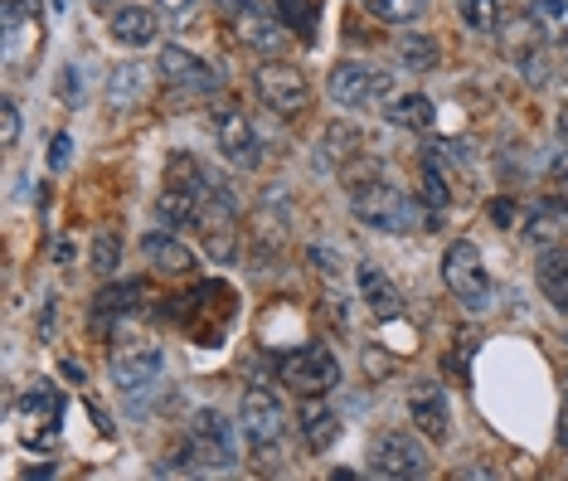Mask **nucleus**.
<instances>
[{
    "instance_id": "nucleus-1",
    "label": "nucleus",
    "mask_w": 568,
    "mask_h": 481,
    "mask_svg": "<svg viewBox=\"0 0 568 481\" xmlns=\"http://www.w3.org/2000/svg\"><path fill=\"white\" fill-rule=\"evenodd\" d=\"M350 209H355V219H360V224L379 229V233H409L413 219H418V209L409 205V195L393 190V185L379 180V176H369V180L355 185V190H350Z\"/></svg>"
},
{
    "instance_id": "nucleus-2",
    "label": "nucleus",
    "mask_w": 568,
    "mask_h": 481,
    "mask_svg": "<svg viewBox=\"0 0 568 481\" xmlns=\"http://www.w3.org/2000/svg\"><path fill=\"white\" fill-rule=\"evenodd\" d=\"M442 282L452 287V297H462V306L472 312H486L491 306V273L481 263V249L472 239H456L448 253H442Z\"/></svg>"
},
{
    "instance_id": "nucleus-3",
    "label": "nucleus",
    "mask_w": 568,
    "mask_h": 481,
    "mask_svg": "<svg viewBox=\"0 0 568 481\" xmlns=\"http://www.w3.org/2000/svg\"><path fill=\"white\" fill-rule=\"evenodd\" d=\"M277 379L302 394V399H312V394H330L340 385V365L326 345H302V351H292L277 360Z\"/></svg>"
},
{
    "instance_id": "nucleus-4",
    "label": "nucleus",
    "mask_w": 568,
    "mask_h": 481,
    "mask_svg": "<svg viewBox=\"0 0 568 481\" xmlns=\"http://www.w3.org/2000/svg\"><path fill=\"white\" fill-rule=\"evenodd\" d=\"M253 83H257V93H263V103L273 107V113H282V117H296L306 103H312V83H306V73L296 64H282V59L257 64Z\"/></svg>"
},
{
    "instance_id": "nucleus-5",
    "label": "nucleus",
    "mask_w": 568,
    "mask_h": 481,
    "mask_svg": "<svg viewBox=\"0 0 568 481\" xmlns=\"http://www.w3.org/2000/svg\"><path fill=\"white\" fill-rule=\"evenodd\" d=\"M190 462L224 472L233 467V424L219 409H200L190 418Z\"/></svg>"
},
{
    "instance_id": "nucleus-6",
    "label": "nucleus",
    "mask_w": 568,
    "mask_h": 481,
    "mask_svg": "<svg viewBox=\"0 0 568 481\" xmlns=\"http://www.w3.org/2000/svg\"><path fill=\"white\" fill-rule=\"evenodd\" d=\"M369 472L393 477V481L428 477V452H423V442L409 438V433H385V438H375V448H369Z\"/></svg>"
},
{
    "instance_id": "nucleus-7",
    "label": "nucleus",
    "mask_w": 568,
    "mask_h": 481,
    "mask_svg": "<svg viewBox=\"0 0 568 481\" xmlns=\"http://www.w3.org/2000/svg\"><path fill=\"white\" fill-rule=\"evenodd\" d=\"M214 137H219V151H224L229 166L257 170V160H263V146H257V132H253L249 113H239V107H224V113L214 117Z\"/></svg>"
},
{
    "instance_id": "nucleus-8",
    "label": "nucleus",
    "mask_w": 568,
    "mask_h": 481,
    "mask_svg": "<svg viewBox=\"0 0 568 481\" xmlns=\"http://www.w3.org/2000/svg\"><path fill=\"white\" fill-rule=\"evenodd\" d=\"M243 433H249V442H277L282 424H287V409H282L277 389L267 385H253L249 394H243V414H239Z\"/></svg>"
},
{
    "instance_id": "nucleus-9",
    "label": "nucleus",
    "mask_w": 568,
    "mask_h": 481,
    "mask_svg": "<svg viewBox=\"0 0 568 481\" xmlns=\"http://www.w3.org/2000/svg\"><path fill=\"white\" fill-rule=\"evenodd\" d=\"M156 73L166 83H176V88L185 93H209V88H219V79H214V69L204 64L200 54H190V49H180V44H166L160 49V64Z\"/></svg>"
},
{
    "instance_id": "nucleus-10",
    "label": "nucleus",
    "mask_w": 568,
    "mask_h": 481,
    "mask_svg": "<svg viewBox=\"0 0 568 481\" xmlns=\"http://www.w3.org/2000/svg\"><path fill=\"white\" fill-rule=\"evenodd\" d=\"M233 34H239V44L253 49V54H277L282 40H287V24H282V15H267V10L253 0L249 10L233 15Z\"/></svg>"
},
{
    "instance_id": "nucleus-11",
    "label": "nucleus",
    "mask_w": 568,
    "mask_h": 481,
    "mask_svg": "<svg viewBox=\"0 0 568 481\" xmlns=\"http://www.w3.org/2000/svg\"><path fill=\"white\" fill-rule=\"evenodd\" d=\"M160 375V345L151 341H137V345H122V351L113 355V385L117 389H141L151 385V379Z\"/></svg>"
},
{
    "instance_id": "nucleus-12",
    "label": "nucleus",
    "mask_w": 568,
    "mask_h": 481,
    "mask_svg": "<svg viewBox=\"0 0 568 481\" xmlns=\"http://www.w3.org/2000/svg\"><path fill=\"white\" fill-rule=\"evenodd\" d=\"M409 414H413V424L423 428L432 442L448 438L452 414H448V394H442V385H432V379H418L413 394H409Z\"/></svg>"
},
{
    "instance_id": "nucleus-13",
    "label": "nucleus",
    "mask_w": 568,
    "mask_h": 481,
    "mask_svg": "<svg viewBox=\"0 0 568 481\" xmlns=\"http://www.w3.org/2000/svg\"><path fill=\"white\" fill-rule=\"evenodd\" d=\"M151 93V69L146 64H117L107 73V107L113 113H137Z\"/></svg>"
},
{
    "instance_id": "nucleus-14",
    "label": "nucleus",
    "mask_w": 568,
    "mask_h": 481,
    "mask_svg": "<svg viewBox=\"0 0 568 481\" xmlns=\"http://www.w3.org/2000/svg\"><path fill=\"white\" fill-rule=\"evenodd\" d=\"M296 428H302V448L306 452H326L330 442L340 438V418L330 414V404L312 394V399L302 404V414H296Z\"/></svg>"
},
{
    "instance_id": "nucleus-15",
    "label": "nucleus",
    "mask_w": 568,
    "mask_h": 481,
    "mask_svg": "<svg viewBox=\"0 0 568 481\" xmlns=\"http://www.w3.org/2000/svg\"><path fill=\"white\" fill-rule=\"evenodd\" d=\"M369 88H375V73H369L365 64H355V59H345V64L330 69L326 79V93L336 107H360L369 103Z\"/></svg>"
},
{
    "instance_id": "nucleus-16",
    "label": "nucleus",
    "mask_w": 568,
    "mask_h": 481,
    "mask_svg": "<svg viewBox=\"0 0 568 481\" xmlns=\"http://www.w3.org/2000/svg\"><path fill=\"white\" fill-rule=\"evenodd\" d=\"M141 253H146V263H151L156 273H166V278L194 273V253L185 249L176 233H146V239H141Z\"/></svg>"
},
{
    "instance_id": "nucleus-17",
    "label": "nucleus",
    "mask_w": 568,
    "mask_h": 481,
    "mask_svg": "<svg viewBox=\"0 0 568 481\" xmlns=\"http://www.w3.org/2000/svg\"><path fill=\"white\" fill-rule=\"evenodd\" d=\"M204 195L209 190H190V185H176V180H166V190L156 195V219L166 229H180V224H190V219H200V205H204Z\"/></svg>"
},
{
    "instance_id": "nucleus-18",
    "label": "nucleus",
    "mask_w": 568,
    "mask_h": 481,
    "mask_svg": "<svg viewBox=\"0 0 568 481\" xmlns=\"http://www.w3.org/2000/svg\"><path fill=\"white\" fill-rule=\"evenodd\" d=\"M525 233L535 243H559V239H568V195H549L545 205L529 209Z\"/></svg>"
},
{
    "instance_id": "nucleus-19",
    "label": "nucleus",
    "mask_w": 568,
    "mask_h": 481,
    "mask_svg": "<svg viewBox=\"0 0 568 481\" xmlns=\"http://www.w3.org/2000/svg\"><path fill=\"white\" fill-rule=\"evenodd\" d=\"M360 292H365V306L375 312L379 321H399L403 316V297H399V287L379 273V268H360Z\"/></svg>"
},
{
    "instance_id": "nucleus-20",
    "label": "nucleus",
    "mask_w": 568,
    "mask_h": 481,
    "mask_svg": "<svg viewBox=\"0 0 568 481\" xmlns=\"http://www.w3.org/2000/svg\"><path fill=\"white\" fill-rule=\"evenodd\" d=\"M113 40L127 49H146L156 40V15L146 6H122L113 10Z\"/></svg>"
},
{
    "instance_id": "nucleus-21",
    "label": "nucleus",
    "mask_w": 568,
    "mask_h": 481,
    "mask_svg": "<svg viewBox=\"0 0 568 481\" xmlns=\"http://www.w3.org/2000/svg\"><path fill=\"white\" fill-rule=\"evenodd\" d=\"M539 292L549 297L554 312L568 316V249L539 253Z\"/></svg>"
},
{
    "instance_id": "nucleus-22",
    "label": "nucleus",
    "mask_w": 568,
    "mask_h": 481,
    "mask_svg": "<svg viewBox=\"0 0 568 481\" xmlns=\"http://www.w3.org/2000/svg\"><path fill=\"white\" fill-rule=\"evenodd\" d=\"M59 414H64V399H59L54 385H44V379H34L30 389L20 394V418L24 424H59Z\"/></svg>"
},
{
    "instance_id": "nucleus-23",
    "label": "nucleus",
    "mask_w": 568,
    "mask_h": 481,
    "mask_svg": "<svg viewBox=\"0 0 568 481\" xmlns=\"http://www.w3.org/2000/svg\"><path fill=\"white\" fill-rule=\"evenodd\" d=\"M355 151H360V132L345 127V122H330L326 137H320L316 166H320V170H336V166H345V160H355Z\"/></svg>"
},
{
    "instance_id": "nucleus-24",
    "label": "nucleus",
    "mask_w": 568,
    "mask_h": 481,
    "mask_svg": "<svg viewBox=\"0 0 568 481\" xmlns=\"http://www.w3.org/2000/svg\"><path fill=\"white\" fill-rule=\"evenodd\" d=\"M389 122H393V127H409V132H428L432 122H438V107H432V97H423V93L393 97V103H389Z\"/></svg>"
},
{
    "instance_id": "nucleus-25",
    "label": "nucleus",
    "mask_w": 568,
    "mask_h": 481,
    "mask_svg": "<svg viewBox=\"0 0 568 481\" xmlns=\"http://www.w3.org/2000/svg\"><path fill=\"white\" fill-rule=\"evenodd\" d=\"M438 59H442V49H438L432 34H403V40H399V64L409 69V73L438 69Z\"/></svg>"
},
{
    "instance_id": "nucleus-26",
    "label": "nucleus",
    "mask_w": 568,
    "mask_h": 481,
    "mask_svg": "<svg viewBox=\"0 0 568 481\" xmlns=\"http://www.w3.org/2000/svg\"><path fill=\"white\" fill-rule=\"evenodd\" d=\"M146 297V287L141 282H113L107 292H97V302H93V312L97 316H127L132 306H137Z\"/></svg>"
},
{
    "instance_id": "nucleus-27",
    "label": "nucleus",
    "mask_w": 568,
    "mask_h": 481,
    "mask_svg": "<svg viewBox=\"0 0 568 481\" xmlns=\"http://www.w3.org/2000/svg\"><path fill=\"white\" fill-rule=\"evenodd\" d=\"M277 15L287 30H296L302 40H312L316 34V20H320V0H273Z\"/></svg>"
},
{
    "instance_id": "nucleus-28",
    "label": "nucleus",
    "mask_w": 568,
    "mask_h": 481,
    "mask_svg": "<svg viewBox=\"0 0 568 481\" xmlns=\"http://www.w3.org/2000/svg\"><path fill=\"white\" fill-rule=\"evenodd\" d=\"M117 263H122V239H117V229H97V233H93V273H97V278H113Z\"/></svg>"
},
{
    "instance_id": "nucleus-29",
    "label": "nucleus",
    "mask_w": 568,
    "mask_h": 481,
    "mask_svg": "<svg viewBox=\"0 0 568 481\" xmlns=\"http://www.w3.org/2000/svg\"><path fill=\"white\" fill-rule=\"evenodd\" d=\"M423 200L432 205V209H448V176H442V160H438V151H428L423 156Z\"/></svg>"
},
{
    "instance_id": "nucleus-30",
    "label": "nucleus",
    "mask_w": 568,
    "mask_h": 481,
    "mask_svg": "<svg viewBox=\"0 0 568 481\" xmlns=\"http://www.w3.org/2000/svg\"><path fill=\"white\" fill-rule=\"evenodd\" d=\"M365 6L375 10L379 20H389V24H413L428 10V0H365Z\"/></svg>"
},
{
    "instance_id": "nucleus-31",
    "label": "nucleus",
    "mask_w": 568,
    "mask_h": 481,
    "mask_svg": "<svg viewBox=\"0 0 568 481\" xmlns=\"http://www.w3.org/2000/svg\"><path fill=\"white\" fill-rule=\"evenodd\" d=\"M462 20L472 24L476 34H491L501 24V6L496 0H462Z\"/></svg>"
},
{
    "instance_id": "nucleus-32",
    "label": "nucleus",
    "mask_w": 568,
    "mask_h": 481,
    "mask_svg": "<svg viewBox=\"0 0 568 481\" xmlns=\"http://www.w3.org/2000/svg\"><path fill=\"white\" fill-rule=\"evenodd\" d=\"M204 249L214 263H233V253H239V243H233V229L224 224H204Z\"/></svg>"
},
{
    "instance_id": "nucleus-33",
    "label": "nucleus",
    "mask_w": 568,
    "mask_h": 481,
    "mask_svg": "<svg viewBox=\"0 0 568 481\" xmlns=\"http://www.w3.org/2000/svg\"><path fill=\"white\" fill-rule=\"evenodd\" d=\"M15 142H20V107L6 97V103H0V146L15 151Z\"/></svg>"
},
{
    "instance_id": "nucleus-34",
    "label": "nucleus",
    "mask_w": 568,
    "mask_h": 481,
    "mask_svg": "<svg viewBox=\"0 0 568 481\" xmlns=\"http://www.w3.org/2000/svg\"><path fill=\"white\" fill-rule=\"evenodd\" d=\"M59 97H64L69 107H78V103H83V73L73 69V64L64 69V79H59Z\"/></svg>"
},
{
    "instance_id": "nucleus-35",
    "label": "nucleus",
    "mask_w": 568,
    "mask_h": 481,
    "mask_svg": "<svg viewBox=\"0 0 568 481\" xmlns=\"http://www.w3.org/2000/svg\"><path fill=\"white\" fill-rule=\"evenodd\" d=\"M365 375L369 379L393 375V355H379V345H365Z\"/></svg>"
},
{
    "instance_id": "nucleus-36",
    "label": "nucleus",
    "mask_w": 568,
    "mask_h": 481,
    "mask_svg": "<svg viewBox=\"0 0 568 481\" xmlns=\"http://www.w3.org/2000/svg\"><path fill=\"white\" fill-rule=\"evenodd\" d=\"M69 160H73V137H69V132H59V137L49 142V166H54V170H69Z\"/></svg>"
},
{
    "instance_id": "nucleus-37",
    "label": "nucleus",
    "mask_w": 568,
    "mask_h": 481,
    "mask_svg": "<svg viewBox=\"0 0 568 481\" xmlns=\"http://www.w3.org/2000/svg\"><path fill=\"white\" fill-rule=\"evenodd\" d=\"M194 6H200V0H160V10H166V15L176 20V24L190 20V15H194Z\"/></svg>"
},
{
    "instance_id": "nucleus-38",
    "label": "nucleus",
    "mask_w": 568,
    "mask_h": 481,
    "mask_svg": "<svg viewBox=\"0 0 568 481\" xmlns=\"http://www.w3.org/2000/svg\"><path fill=\"white\" fill-rule=\"evenodd\" d=\"M312 263H320V273L326 278H340V258L330 249H312Z\"/></svg>"
},
{
    "instance_id": "nucleus-39",
    "label": "nucleus",
    "mask_w": 568,
    "mask_h": 481,
    "mask_svg": "<svg viewBox=\"0 0 568 481\" xmlns=\"http://www.w3.org/2000/svg\"><path fill=\"white\" fill-rule=\"evenodd\" d=\"M564 10H568V0H535V15L539 20H559Z\"/></svg>"
},
{
    "instance_id": "nucleus-40",
    "label": "nucleus",
    "mask_w": 568,
    "mask_h": 481,
    "mask_svg": "<svg viewBox=\"0 0 568 481\" xmlns=\"http://www.w3.org/2000/svg\"><path fill=\"white\" fill-rule=\"evenodd\" d=\"M491 219H496L501 229H505V224H515V205H511V200H496V205H491Z\"/></svg>"
},
{
    "instance_id": "nucleus-41",
    "label": "nucleus",
    "mask_w": 568,
    "mask_h": 481,
    "mask_svg": "<svg viewBox=\"0 0 568 481\" xmlns=\"http://www.w3.org/2000/svg\"><path fill=\"white\" fill-rule=\"evenodd\" d=\"M369 97H379V103L393 97V79H389V73H375V88H369Z\"/></svg>"
},
{
    "instance_id": "nucleus-42",
    "label": "nucleus",
    "mask_w": 568,
    "mask_h": 481,
    "mask_svg": "<svg viewBox=\"0 0 568 481\" xmlns=\"http://www.w3.org/2000/svg\"><path fill=\"white\" fill-rule=\"evenodd\" d=\"M549 180H554V185H568V151H564V156L549 166Z\"/></svg>"
},
{
    "instance_id": "nucleus-43",
    "label": "nucleus",
    "mask_w": 568,
    "mask_h": 481,
    "mask_svg": "<svg viewBox=\"0 0 568 481\" xmlns=\"http://www.w3.org/2000/svg\"><path fill=\"white\" fill-rule=\"evenodd\" d=\"M64 379H73V385H83V379H88V369H83L78 360H64Z\"/></svg>"
},
{
    "instance_id": "nucleus-44",
    "label": "nucleus",
    "mask_w": 568,
    "mask_h": 481,
    "mask_svg": "<svg viewBox=\"0 0 568 481\" xmlns=\"http://www.w3.org/2000/svg\"><path fill=\"white\" fill-rule=\"evenodd\" d=\"M54 263H59V268L73 263V243H54Z\"/></svg>"
},
{
    "instance_id": "nucleus-45",
    "label": "nucleus",
    "mask_w": 568,
    "mask_h": 481,
    "mask_svg": "<svg viewBox=\"0 0 568 481\" xmlns=\"http://www.w3.org/2000/svg\"><path fill=\"white\" fill-rule=\"evenodd\" d=\"M559 448L568 452V399H564V409H559Z\"/></svg>"
},
{
    "instance_id": "nucleus-46",
    "label": "nucleus",
    "mask_w": 568,
    "mask_h": 481,
    "mask_svg": "<svg viewBox=\"0 0 568 481\" xmlns=\"http://www.w3.org/2000/svg\"><path fill=\"white\" fill-rule=\"evenodd\" d=\"M219 6H224V10H229V15H239V10H249V6H253V0H219Z\"/></svg>"
},
{
    "instance_id": "nucleus-47",
    "label": "nucleus",
    "mask_w": 568,
    "mask_h": 481,
    "mask_svg": "<svg viewBox=\"0 0 568 481\" xmlns=\"http://www.w3.org/2000/svg\"><path fill=\"white\" fill-rule=\"evenodd\" d=\"M559 137L568 142V107H564V113H559Z\"/></svg>"
},
{
    "instance_id": "nucleus-48",
    "label": "nucleus",
    "mask_w": 568,
    "mask_h": 481,
    "mask_svg": "<svg viewBox=\"0 0 568 481\" xmlns=\"http://www.w3.org/2000/svg\"><path fill=\"white\" fill-rule=\"evenodd\" d=\"M97 6H103V10H107V6H113V0H97Z\"/></svg>"
}]
</instances>
